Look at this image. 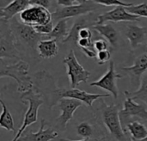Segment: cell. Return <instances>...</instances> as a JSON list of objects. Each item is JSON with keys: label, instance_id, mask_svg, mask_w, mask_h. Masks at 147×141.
<instances>
[{"label": "cell", "instance_id": "obj_1", "mask_svg": "<svg viewBox=\"0 0 147 141\" xmlns=\"http://www.w3.org/2000/svg\"><path fill=\"white\" fill-rule=\"evenodd\" d=\"M29 65L24 60H18L12 65H4L3 60L1 59L0 78H11L17 83V91L22 94L33 90L34 82L28 76Z\"/></svg>", "mask_w": 147, "mask_h": 141}, {"label": "cell", "instance_id": "obj_19", "mask_svg": "<svg viewBox=\"0 0 147 141\" xmlns=\"http://www.w3.org/2000/svg\"><path fill=\"white\" fill-rule=\"evenodd\" d=\"M38 54L42 59H52L59 53L58 41L55 39L41 40L36 48Z\"/></svg>", "mask_w": 147, "mask_h": 141}, {"label": "cell", "instance_id": "obj_16", "mask_svg": "<svg viewBox=\"0 0 147 141\" xmlns=\"http://www.w3.org/2000/svg\"><path fill=\"white\" fill-rule=\"evenodd\" d=\"M30 5V0H12L9 4L0 9V18L11 20L16 14L22 13Z\"/></svg>", "mask_w": 147, "mask_h": 141}, {"label": "cell", "instance_id": "obj_21", "mask_svg": "<svg viewBox=\"0 0 147 141\" xmlns=\"http://www.w3.org/2000/svg\"><path fill=\"white\" fill-rule=\"evenodd\" d=\"M69 19H63L57 22L55 27L50 34L47 35L49 39H55L58 42L63 43V41L67 38L70 30L68 29V22Z\"/></svg>", "mask_w": 147, "mask_h": 141}, {"label": "cell", "instance_id": "obj_26", "mask_svg": "<svg viewBox=\"0 0 147 141\" xmlns=\"http://www.w3.org/2000/svg\"><path fill=\"white\" fill-rule=\"evenodd\" d=\"M125 9L131 14L139 16L140 17L147 18V3H142L138 5H133L130 7H125Z\"/></svg>", "mask_w": 147, "mask_h": 141}, {"label": "cell", "instance_id": "obj_39", "mask_svg": "<svg viewBox=\"0 0 147 141\" xmlns=\"http://www.w3.org/2000/svg\"><path fill=\"white\" fill-rule=\"evenodd\" d=\"M146 52H147V48H146Z\"/></svg>", "mask_w": 147, "mask_h": 141}, {"label": "cell", "instance_id": "obj_23", "mask_svg": "<svg viewBox=\"0 0 147 141\" xmlns=\"http://www.w3.org/2000/svg\"><path fill=\"white\" fill-rule=\"evenodd\" d=\"M0 104L3 109L0 116V127L9 132H13L15 130L14 119L3 100H0Z\"/></svg>", "mask_w": 147, "mask_h": 141}, {"label": "cell", "instance_id": "obj_3", "mask_svg": "<svg viewBox=\"0 0 147 141\" xmlns=\"http://www.w3.org/2000/svg\"><path fill=\"white\" fill-rule=\"evenodd\" d=\"M21 100L22 101V103H28V108L25 113L22 125L21 126L16 136L13 138V140L11 141H18L20 137L22 136V134H23V132L26 130V128L37 121L39 108L44 103L43 96L36 90H30L22 94Z\"/></svg>", "mask_w": 147, "mask_h": 141}, {"label": "cell", "instance_id": "obj_33", "mask_svg": "<svg viewBox=\"0 0 147 141\" xmlns=\"http://www.w3.org/2000/svg\"><path fill=\"white\" fill-rule=\"evenodd\" d=\"M78 39H92V33L90 28H83L78 32Z\"/></svg>", "mask_w": 147, "mask_h": 141}, {"label": "cell", "instance_id": "obj_35", "mask_svg": "<svg viewBox=\"0 0 147 141\" xmlns=\"http://www.w3.org/2000/svg\"><path fill=\"white\" fill-rule=\"evenodd\" d=\"M59 141H98V140H92V139H84V140H67V139H59Z\"/></svg>", "mask_w": 147, "mask_h": 141}, {"label": "cell", "instance_id": "obj_25", "mask_svg": "<svg viewBox=\"0 0 147 141\" xmlns=\"http://www.w3.org/2000/svg\"><path fill=\"white\" fill-rule=\"evenodd\" d=\"M77 133L79 136H81L84 139H90L93 136L94 130H93L92 126L89 122L84 121L78 126Z\"/></svg>", "mask_w": 147, "mask_h": 141}, {"label": "cell", "instance_id": "obj_22", "mask_svg": "<svg viewBox=\"0 0 147 141\" xmlns=\"http://www.w3.org/2000/svg\"><path fill=\"white\" fill-rule=\"evenodd\" d=\"M126 96H130L133 99H139L142 102H144L147 105V72H146L141 78H140V88L134 92L130 91H125Z\"/></svg>", "mask_w": 147, "mask_h": 141}, {"label": "cell", "instance_id": "obj_20", "mask_svg": "<svg viewBox=\"0 0 147 141\" xmlns=\"http://www.w3.org/2000/svg\"><path fill=\"white\" fill-rule=\"evenodd\" d=\"M100 35L103 36L112 47H116L119 40V33L112 24H96L92 27Z\"/></svg>", "mask_w": 147, "mask_h": 141}, {"label": "cell", "instance_id": "obj_27", "mask_svg": "<svg viewBox=\"0 0 147 141\" xmlns=\"http://www.w3.org/2000/svg\"><path fill=\"white\" fill-rule=\"evenodd\" d=\"M97 4L102 6H122V7H130L133 6L134 3H124L121 0H92Z\"/></svg>", "mask_w": 147, "mask_h": 141}, {"label": "cell", "instance_id": "obj_31", "mask_svg": "<svg viewBox=\"0 0 147 141\" xmlns=\"http://www.w3.org/2000/svg\"><path fill=\"white\" fill-rule=\"evenodd\" d=\"M77 46L79 47L80 49H94L91 39H78Z\"/></svg>", "mask_w": 147, "mask_h": 141}, {"label": "cell", "instance_id": "obj_29", "mask_svg": "<svg viewBox=\"0 0 147 141\" xmlns=\"http://www.w3.org/2000/svg\"><path fill=\"white\" fill-rule=\"evenodd\" d=\"M96 59H97V63L99 65H102L108 61L110 60L111 59V53L109 50H104L98 52L96 54Z\"/></svg>", "mask_w": 147, "mask_h": 141}, {"label": "cell", "instance_id": "obj_5", "mask_svg": "<svg viewBox=\"0 0 147 141\" xmlns=\"http://www.w3.org/2000/svg\"><path fill=\"white\" fill-rule=\"evenodd\" d=\"M19 57L20 52L17 49L9 21L0 18V59H17Z\"/></svg>", "mask_w": 147, "mask_h": 141}, {"label": "cell", "instance_id": "obj_6", "mask_svg": "<svg viewBox=\"0 0 147 141\" xmlns=\"http://www.w3.org/2000/svg\"><path fill=\"white\" fill-rule=\"evenodd\" d=\"M63 63L66 66V73L70 79L71 89L77 88L80 83H86L88 81L90 72L80 65L73 50H70L69 53L64 58Z\"/></svg>", "mask_w": 147, "mask_h": 141}, {"label": "cell", "instance_id": "obj_7", "mask_svg": "<svg viewBox=\"0 0 147 141\" xmlns=\"http://www.w3.org/2000/svg\"><path fill=\"white\" fill-rule=\"evenodd\" d=\"M100 7L99 5H97V3H96L92 0H90L82 4H73L71 6L57 8L55 11L52 12V17L53 19L59 22L63 19H70L71 17H79V16L92 13L93 11L98 9Z\"/></svg>", "mask_w": 147, "mask_h": 141}, {"label": "cell", "instance_id": "obj_36", "mask_svg": "<svg viewBox=\"0 0 147 141\" xmlns=\"http://www.w3.org/2000/svg\"><path fill=\"white\" fill-rule=\"evenodd\" d=\"M88 1H90V0H72L74 4H82V3H84Z\"/></svg>", "mask_w": 147, "mask_h": 141}, {"label": "cell", "instance_id": "obj_9", "mask_svg": "<svg viewBox=\"0 0 147 141\" xmlns=\"http://www.w3.org/2000/svg\"><path fill=\"white\" fill-rule=\"evenodd\" d=\"M21 22L26 25L35 27L53 22L52 13L43 7L30 5L19 14Z\"/></svg>", "mask_w": 147, "mask_h": 141}, {"label": "cell", "instance_id": "obj_8", "mask_svg": "<svg viewBox=\"0 0 147 141\" xmlns=\"http://www.w3.org/2000/svg\"><path fill=\"white\" fill-rule=\"evenodd\" d=\"M110 94H92L88 93L84 90H81L78 88L75 89H59L57 88L56 92L53 97V106L57 105L58 102L62 98H71L75 100H78L87 106L91 107L93 103L101 98L109 97Z\"/></svg>", "mask_w": 147, "mask_h": 141}, {"label": "cell", "instance_id": "obj_13", "mask_svg": "<svg viewBox=\"0 0 147 141\" xmlns=\"http://www.w3.org/2000/svg\"><path fill=\"white\" fill-rule=\"evenodd\" d=\"M97 16H96L94 12H92L78 17V19H76L73 25L71 26L67 38L63 41V43L70 42L74 45H77L78 40L79 30L82 29L83 28H89L90 25H91L92 27L95 26L97 22Z\"/></svg>", "mask_w": 147, "mask_h": 141}, {"label": "cell", "instance_id": "obj_30", "mask_svg": "<svg viewBox=\"0 0 147 141\" xmlns=\"http://www.w3.org/2000/svg\"><path fill=\"white\" fill-rule=\"evenodd\" d=\"M93 46H94V49L98 53L101 51H104V50H108L109 45L107 43V41L103 39H98L96 40L93 42Z\"/></svg>", "mask_w": 147, "mask_h": 141}, {"label": "cell", "instance_id": "obj_11", "mask_svg": "<svg viewBox=\"0 0 147 141\" xmlns=\"http://www.w3.org/2000/svg\"><path fill=\"white\" fill-rule=\"evenodd\" d=\"M119 78H121V75H120L119 73L115 72V62L111 60L107 72L103 76H102L100 79L90 83V86L98 87L102 90H105L109 91L114 96L115 99H116L119 94V90L116 84V80Z\"/></svg>", "mask_w": 147, "mask_h": 141}, {"label": "cell", "instance_id": "obj_24", "mask_svg": "<svg viewBox=\"0 0 147 141\" xmlns=\"http://www.w3.org/2000/svg\"><path fill=\"white\" fill-rule=\"evenodd\" d=\"M127 129L132 136V140H143L147 137V128L139 121H132L127 124Z\"/></svg>", "mask_w": 147, "mask_h": 141}, {"label": "cell", "instance_id": "obj_10", "mask_svg": "<svg viewBox=\"0 0 147 141\" xmlns=\"http://www.w3.org/2000/svg\"><path fill=\"white\" fill-rule=\"evenodd\" d=\"M83 104L82 102L71 98L60 99L57 103V106L60 110V115L56 119V128L60 131L65 130L67 123L72 119L75 111Z\"/></svg>", "mask_w": 147, "mask_h": 141}, {"label": "cell", "instance_id": "obj_37", "mask_svg": "<svg viewBox=\"0 0 147 141\" xmlns=\"http://www.w3.org/2000/svg\"><path fill=\"white\" fill-rule=\"evenodd\" d=\"M132 141H147V137H146L145 139L143 140H132Z\"/></svg>", "mask_w": 147, "mask_h": 141}, {"label": "cell", "instance_id": "obj_14", "mask_svg": "<svg viewBox=\"0 0 147 141\" xmlns=\"http://www.w3.org/2000/svg\"><path fill=\"white\" fill-rule=\"evenodd\" d=\"M45 119H41L40 126L37 132L29 131L25 135L21 136L18 141H51L58 137V133L51 127L45 128Z\"/></svg>", "mask_w": 147, "mask_h": 141}, {"label": "cell", "instance_id": "obj_12", "mask_svg": "<svg viewBox=\"0 0 147 141\" xmlns=\"http://www.w3.org/2000/svg\"><path fill=\"white\" fill-rule=\"evenodd\" d=\"M141 17L129 13L125 7L117 6L115 9L98 15L96 24H103L107 22H140Z\"/></svg>", "mask_w": 147, "mask_h": 141}, {"label": "cell", "instance_id": "obj_28", "mask_svg": "<svg viewBox=\"0 0 147 141\" xmlns=\"http://www.w3.org/2000/svg\"><path fill=\"white\" fill-rule=\"evenodd\" d=\"M34 28V30L41 34V35H48L51 34V32L53 31V22H49V23H47V24H43V25H40V26H35V27H33Z\"/></svg>", "mask_w": 147, "mask_h": 141}, {"label": "cell", "instance_id": "obj_38", "mask_svg": "<svg viewBox=\"0 0 147 141\" xmlns=\"http://www.w3.org/2000/svg\"><path fill=\"white\" fill-rule=\"evenodd\" d=\"M98 141H106V140H103V139H102V140H98Z\"/></svg>", "mask_w": 147, "mask_h": 141}, {"label": "cell", "instance_id": "obj_17", "mask_svg": "<svg viewBox=\"0 0 147 141\" xmlns=\"http://www.w3.org/2000/svg\"><path fill=\"white\" fill-rule=\"evenodd\" d=\"M121 69L128 73L133 80H136V82H139L142 75L147 72V54L143 53L140 55L136 58L133 65L122 67Z\"/></svg>", "mask_w": 147, "mask_h": 141}, {"label": "cell", "instance_id": "obj_34", "mask_svg": "<svg viewBox=\"0 0 147 141\" xmlns=\"http://www.w3.org/2000/svg\"><path fill=\"white\" fill-rule=\"evenodd\" d=\"M57 3H58V5H60L62 7L71 6V5L74 4L72 0H57Z\"/></svg>", "mask_w": 147, "mask_h": 141}, {"label": "cell", "instance_id": "obj_15", "mask_svg": "<svg viewBox=\"0 0 147 141\" xmlns=\"http://www.w3.org/2000/svg\"><path fill=\"white\" fill-rule=\"evenodd\" d=\"M123 117L137 116L147 121V109L142 104H139L130 96H126L123 109L120 112Z\"/></svg>", "mask_w": 147, "mask_h": 141}, {"label": "cell", "instance_id": "obj_18", "mask_svg": "<svg viewBox=\"0 0 147 141\" xmlns=\"http://www.w3.org/2000/svg\"><path fill=\"white\" fill-rule=\"evenodd\" d=\"M147 34V28L140 27L138 25H127L126 36L129 40L130 46L133 49L137 48L145 40Z\"/></svg>", "mask_w": 147, "mask_h": 141}, {"label": "cell", "instance_id": "obj_2", "mask_svg": "<svg viewBox=\"0 0 147 141\" xmlns=\"http://www.w3.org/2000/svg\"><path fill=\"white\" fill-rule=\"evenodd\" d=\"M9 26L15 36L17 47L22 45L32 52L35 51L43 35L38 34L33 27L20 22L16 16L9 20Z\"/></svg>", "mask_w": 147, "mask_h": 141}, {"label": "cell", "instance_id": "obj_4", "mask_svg": "<svg viewBox=\"0 0 147 141\" xmlns=\"http://www.w3.org/2000/svg\"><path fill=\"white\" fill-rule=\"evenodd\" d=\"M101 110L103 123L109 134L118 141H128L121 123L118 105H107L103 102Z\"/></svg>", "mask_w": 147, "mask_h": 141}, {"label": "cell", "instance_id": "obj_32", "mask_svg": "<svg viewBox=\"0 0 147 141\" xmlns=\"http://www.w3.org/2000/svg\"><path fill=\"white\" fill-rule=\"evenodd\" d=\"M30 5L40 6L48 9L51 7V2L50 0H30Z\"/></svg>", "mask_w": 147, "mask_h": 141}]
</instances>
